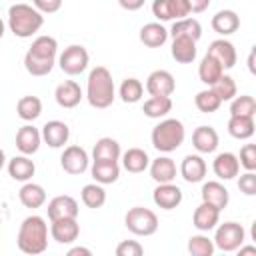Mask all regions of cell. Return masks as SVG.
Returning <instances> with one entry per match:
<instances>
[{
    "label": "cell",
    "mask_w": 256,
    "mask_h": 256,
    "mask_svg": "<svg viewBox=\"0 0 256 256\" xmlns=\"http://www.w3.org/2000/svg\"><path fill=\"white\" fill-rule=\"evenodd\" d=\"M168 40V30L160 22H148L140 28V42L148 48H160Z\"/></svg>",
    "instance_id": "28"
},
{
    "label": "cell",
    "mask_w": 256,
    "mask_h": 256,
    "mask_svg": "<svg viewBox=\"0 0 256 256\" xmlns=\"http://www.w3.org/2000/svg\"><path fill=\"white\" fill-rule=\"evenodd\" d=\"M170 54L176 62L180 64H190L196 60V40L192 38H186V36H176L172 38V48H170Z\"/></svg>",
    "instance_id": "26"
},
{
    "label": "cell",
    "mask_w": 256,
    "mask_h": 256,
    "mask_svg": "<svg viewBox=\"0 0 256 256\" xmlns=\"http://www.w3.org/2000/svg\"><path fill=\"white\" fill-rule=\"evenodd\" d=\"M184 138H186V130H184V124L178 118H164V120H160L152 128V134H150L152 146L158 152H164V154H170L176 148H180Z\"/></svg>",
    "instance_id": "4"
},
{
    "label": "cell",
    "mask_w": 256,
    "mask_h": 256,
    "mask_svg": "<svg viewBox=\"0 0 256 256\" xmlns=\"http://www.w3.org/2000/svg\"><path fill=\"white\" fill-rule=\"evenodd\" d=\"M238 162H240L242 168L254 172V170H256V144H244V146L240 148Z\"/></svg>",
    "instance_id": "45"
},
{
    "label": "cell",
    "mask_w": 256,
    "mask_h": 256,
    "mask_svg": "<svg viewBox=\"0 0 256 256\" xmlns=\"http://www.w3.org/2000/svg\"><path fill=\"white\" fill-rule=\"evenodd\" d=\"M124 226L136 236H152L158 230V216L144 206H134L124 216Z\"/></svg>",
    "instance_id": "5"
},
{
    "label": "cell",
    "mask_w": 256,
    "mask_h": 256,
    "mask_svg": "<svg viewBox=\"0 0 256 256\" xmlns=\"http://www.w3.org/2000/svg\"><path fill=\"white\" fill-rule=\"evenodd\" d=\"M80 198H82V204L88 206V208H102L106 204V190L102 184L98 182H92V184H86L80 192Z\"/></svg>",
    "instance_id": "38"
},
{
    "label": "cell",
    "mask_w": 256,
    "mask_h": 256,
    "mask_svg": "<svg viewBox=\"0 0 256 256\" xmlns=\"http://www.w3.org/2000/svg\"><path fill=\"white\" fill-rule=\"evenodd\" d=\"M206 54H210V56H212L224 70L234 68V66H236V60H238L234 44H232L230 40H226V38H218V40L210 42Z\"/></svg>",
    "instance_id": "13"
},
{
    "label": "cell",
    "mask_w": 256,
    "mask_h": 256,
    "mask_svg": "<svg viewBox=\"0 0 256 256\" xmlns=\"http://www.w3.org/2000/svg\"><path fill=\"white\" fill-rule=\"evenodd\" d=\"M218 144H220V136H218V132L212 126H198L192 132V146L200 154H212V152H216Z\"/></svg>",
    "instance_id": "20"
},
{
    "label": "cell",
    "mask_w": 256,
    "mask_h": 256,
    "mask_svg": "<svg viewBox=\"0 0 256 256\" xmlns=\"http://www.w3.org/2000/svg\"><path fill=\"white\" fill-rule=\"evenodd\" d=\"M50 236L58 244H72L80 236V224L76 218H58L50 220Z\"/></svg>",
    "instance_id": "10"
},
{
    "label": "cell",
    "mask_w": 256,
    "mask_h": 256,
    "mask_svg": "<svg viewBox=\"0 0 256 256\" xmlns=\"http://www.w3.org/2000/svg\"><path fill=\"white\" fill-rule=\"evenodd\" d=\"M212 30L220 36H230L240 28V16L234 10H218L212 16Z\"/></svg>",
    "instance_id": "25"
},
{
    "label": "cell",
    "mask_w": 256,
    "mask_h": 256,
    "mask_svg": "<svg viewBox=\"0 0 256 256\" xmlns=\"http://www.w3.org/2000/svg\"><path fill=\"white\" fill-rule=\"evenodd\" d=\"M34 172H36V166L26 154H20V156H14L12 160H8V174L12 180L28 182L34 176Z\"/></svg>",
    "instance_id": "29"
},
{
    "label": "cell",
    "mask_w": 256,
    "mask_h": 256,
    "mask_svg": "<svg viewBox=\"0 0 256 256\" xmlns=\"http://www.w3.org/2000/svg\"><path fill=\"white\" fill-rule=\"evenodd\" d=\"M4 32H6V24H4V20L0 18V40H2V36H4Z\"/></svg>",
    "instance_id": "55"
},
{
    "label": "cell",
    "mask_w": 256,
    "mask_h": 256,
    "mask_svg": "<svg viewBox=\"0 0 256 256\" xmlns=\"http://www.w3.org/2000/svg\"><path fill=\"white\" fill-rule=\"evenodd\" d=\"M54 98H56V104L60 108H76L82 100V88L74 80H64L62 84L56 86Z\"/></svg>",
    "instance_id": "19"
},
{
    "label": "cell",
    "mask_w": 256,
    "mask_h": 256,
    "mask_svg": "<svg viewBox=\"0 0 256 256\" xmlns=\"http://www.w3.org/2000/svg\"><path fill=\"white\" fill-rule=\"evenodd\" d=\"M176 90V80L168 70H154L146 78V92L150 96H172Z\"/></svg>",
    "instance_id": "11"
},
{
    "label": "cell",
    "mask_w": 256,
    "mask_h": 256,
    "mask_svg": "<svg viewBox=\"0 0 256 256\" xmlns=\"http://www.w3.org/2000/svg\"><path fill=\"white\" fill-rule=\"evenodd\" d=\"M54 64H56V60H42V58L30 56L28 52L24 54V68L32 76H48L52 72Z\"/></svg>",
    "instance_id": "43"
},
{
    "label": "cell",
    "mask_w": 256,
    "mask_h": 256,
    "mask_svg": "<svg viewBox=\"0 0 256 256\" xmlns=\"http://www.w3.org/2000/svg\"><path fill=\"white\" fill-rule=\"evenodd\" d=\"M152 200L162 210H174L182 204V190L172 182H164V184H158L154 188Z\"/></svg>",
    "instance_id": "12"
},
{
    "label": "cell",
    "mask_w": 256,
    "mask_h": 256,
    "mask_svg": "<svg viewBox=\"0 0 256 256\" xmlns=\"http://www.w3.org/2000/svg\"><path fill=\"white\" fill-rule=\"evenodd\" d=\"M238 188H240L242 194L254 196L256 194V174L250 172V170H246V174H242L240 180H238Z\"/></svg>",
    "instance_id": "47"
},
{
    "label": "cell",
    "mask_w": 256,
    "mask_h": 256,
    "mask_svg": "<svg viewBox=\"0 0 256 256\" xmlns=\"http://www.w3.org/2000/svg\"><path fill=\"white\" fill-rule=\"evenodd\" d=\"M208 172V166L204 162V158L200 154H188L184 156L182 164H180V176L188 182V184H196L202 182L204 176Z\"/></svg>",
    "instance_id": "17"
},
{
    "label": "cell",
    "mask_w": 256,
    "mask_h": 256,
    "mask_svg": "<svg viewBox=\"0 0 256 256\" xmlns=\"http://www.w3.org/2000/svg\"><path fill=\"white\" fill-rule=\"evenodd\" d=\"M16 114L24 122H32L42 114V100L38 96H22L16 102Z\"/></svg>",
    "instance_id": "37"
},
{
    "label": "cell",
    "mask_w": 256,
    "mask_h": 256,
    "mask_svg": "<svg viewBox=\"0 0 256 256\" xmlns=\"http://www.w3.org/2000/svg\"><path fill=\"white\" fill-rule=\"evenodd\" d=\"M48 218L50 220H58V218H78V202L68 196V194H60V196H54L50 202H48Z\"/></svg>",
    "instance_id": "14"
},
{
    "label": "cell",
    "mask_w": 256,
    "mask_h": 256,
    "mask_svg": "<svg viewBox=\"0 0 256 256\" xmlns=\"http://www.w3.org/2000/svg\"><path fill=\"white\" fill-rule=\"evenodd\" d=\"M218 222H220V210L214 208L212 204L202 202V204L194 210L192 224H194L196 230H200V232H210V230L216 228Z\"/></svg>",
    "instance_id": "23"
},
{
    "label": "cell",
    "mask_w": 256,
    "mask_h": 256,
    "mask_svg": "<svg viewBox=\"0 0 256 256\" xmlns=\"http://www.w3.org/2000/svg\"><path fill=\"white\" fill-rule=\"evenodd\" d=\"M194 104L200 112L204 114H212L216 112L220 106H222V100L216 96V92L212 88H206V90H200L196 96H194Z\"/></svg>",
    "instance_id": "40"
},
{
    "label": "cell",
    "mask_w": 256,
    "mask_h": 256,
    "mask_svg": "<svg viewBox=\"0 0 256 256\" xmlns=\"http://www.w3.org/2000/svg\"><path fill=\"white\" fill-rule=\"evenodd\" d=\"M222 74H224V68L210 54H204V58L200 60V66H198V78H200V82L206 84V86H212Z\"/></svg>",
    "instance_id": "36"
},
{
    "label": "cell",
    "mask_w": 256,
    "mask_h": 256,
    "mask_svg": "<svg viewBox=\"0 0 256 256\" xmlns=\"http://www.w3.org/2000/svg\"><path fill=\"white\" fill-rule=\"evenodd\" d=\"M200 194H202V202L212 204V206L218 208L220 212H222V210L228 206V202H230V194H228L226 186H224L222 182H218V180H208V182H204Z\"/></svg>",
    "instance_id": "18"
},
{
    "label": "cell",
    "mask_w": 256,
    "mask_h": 256,
    "mask_svg": "<svg viewBox=\"0 0 256 256\" xmlns=\"http://www.w3.org/2000/svg\"><path fill=\"white\" fill-rule=\"evenodd\" d=\"M246 240V230L242 224L238 222H224V224H216V234H214V246L222 252H236Z\"/></svg>",
    "instance_id": "6"
},
{
    "label": "cell",
    "mask_w": 256,
    "mask_h": 256,
    "mask_svg": "<svg viewBox=\"0 0 256 256\" xmlns=\"http://www.w3.org/2000/svg\"><path fill=\"white\" fill-rule=\"evenodd\" d=\"M68 256H92V250L84 246H74L68 250Z\"/></svg>",
    "instance_id": "51"
},
{
    "label": "cell",
    "mask_w": 256,
    "mask_h": 256,
    "mask_svg": "<svg viewBox=\"0 0 256 256\" xmlns=\"http://www.w3.org/2000/svg\"><path fill=\"white\" fill-rule=\"evenodd\" d=\"M144 2H146V0H118V4H120L124 10H128V12L140 10V8L144 6Z\"/></svg>",
    "instance_id": "50"
},
{
    "label": "cell",
    "mask_w": 256,
    "mask_h": 256,
    "mask_svg": "<svg viewBox=\"0 0 256 256\" xmlns=\"http://www.w3.org/2000/svg\"><path fill=\"white\" fill-rule=\"evenodd\" d=\"M208 88H212V90L216 92V96H218L222 102H230V100L238 94V86H236L234 78L228 76V74H222V76H220L212 86H208Z\"/></svg>",
    "instance_id": "41"
},
{
    "label": "cell",
    "mask_w": 256,
    "mask_h": 256,
    "mask_svg": "<svg viewBox=\"0 0 256 256\" xmlns=\"http://www.w3.org/2000/svg\"><path fill=\"white\" fill-rule=\"evenodd\" d=\"M90 174L94 178V182L98 184H114L120 178V164L118 160H94Z\"/></svg>",
    "instance_id": "21"
},
{
    "label": "cell",
    "mask_w": 256,
    "mask_h": 256,
    "mask_svg": "<svg viewBox=\"0 0 256 256\" xmlns=\"http://www.w3.org/2000/svg\"><path fill=\"white\" fill-rule=\"evenodd\" d=\"M18 248L24 254L36 256L42 254L48 248V224L42 216L32 214L26 216L18 228V236H16Z\"/></svg>",
    "instance_id": "1"
},
{
    "label": "cell",
    "mask_w": 256,
    "mask_h": 256,
    "mask_svg": "<svg viewBox=\"0 0 256 256\" xmlns=\"http://www.w3.org/2000/svg\"><path fill=\"white\" fill-rule=\"evenodd\" d=\"M28 54L42 58V60H56L58 58V42L54 36H46V34L36 36L32 40V46L28 48Z\"/></svg>",
    "instance_id": "27"
},
{
    "label": "cell",
    "mask_w": 256,
    "mask_h": 256,
    "mask_svg": "<svg viewBox=\"0 0 256 256\" xmlns=\"http://www.w3.org/2000/svg\"><path fill=\"white\" fill-rule=\"evenodd\" d=\"M88 164H90V158H88V152L82 148V146H66L62 156H60V166L66 174L70 176H80L88 170Z\"/></svg>",
    "instance_id": "8"
},
{
    "label": "cell",
    "mask_w": 256,
    "mask_h": 256,
    "mask_svg": "<svg viewBox=\"0 0 256 256\" xmlns=\"http://www.w3.org/2000/svg\"><path fill=\"white\" fill-rule=\"evenodd\" d=\"M118 96L122 98L124 104H136L144 96V86L138 78H126L118 88Z\"/></svg>",
    "instance_id": "39"
},
{
    "label": "cell",
    "mask_w": 256,
    "mask_h": 256,
    "mask_svg": "<svg viewBox=\"0 0 256 256\" xmlns=\"http://www.w3.org/2000/svg\"><path fill=\"white\" fill-rule=\"evenodd\" d=\"M150 164V158L146 154V150L142 148H128L124 154H122V166L124 170L132 172V174H140L148 168Z\"/></svg>",
    "instance_id": "34"
},
{
    "label": "cell",
    "mask_w": 256,
    "mask_h": 256,
    "mask_svg": "<svg viewBox=\"0 0 256 256\" xmlns=\"http://www.w3.org/2000/svg\"><path fill=\"white\" fill-rule=\"evenodd\" d=\"M142 112H144V116L154 118V120L166 118L172 112V98L170 96H150L144 102Z\"/></svg>",
    "instance_id": "33"
},
{
    "label": "cell",
    "mask_w": 256,
    "mask_h": 256,
    "mask_svg": "<svg viewBox=\"0 0 256 256\" xmlns=\"http://www.w3.org/2000/svg\"><path fill=\"white\" fill-rule=\"evenodd\" d=\"M256 114V100L250 94L234 96L230 100V116H254Z\"/></svg>",
    "instance_id": "42"
},
{
    "label": "cell",
    "mask_w": 256,
    "mask_h": 256,
    "mask_svg": "<svg viewBox=\"0 0 256 256\" xmlns=\"http://www.w3.org/2000/svg\"><path fill=\"white\" fill-rule=\"evenodd\" d=\"M32 6L42 14H54L62 8V0H32Z\"/></svg>",
    "instance_id": "48"
},
{
    "label": "cell",
    "mask_w": 256,
    "mask_h": 256,
    "mask_svg": "<svg viewBox=\"0 0 256 256\" xmlns=\"http://www.w3.org/2000/svg\"><path fill=\"white\" fill-rule=\"evenodd\" d=\"M152 14L158 22H170L180 20L190 14L186 0H154L152 2Z\"/></svg>",
    "instance_id": "9"
},
{
    "label": "cell",
    "mask_w": 256,
    "mask_h": 256,
    "mask_svg": "<svg viewBox=\"0 0 256 256\" xmlns=\"http://www.w3.org/2000/svg\"><path fill=\"white\" fill-rule=\"evenodd\" d=\"M144 254V246L136 240H122L116 246V256H142Z\"/></svg>",
    "instance_id": "46"
},
{
    "label": "cell",
    "mask_w": 256,
    "mask_h": 256,
    "mask_svg": "<svg viewBox=\"0 0 256 256\" xmlns=\"http://www.w3.org/2000/svg\"><path fill=\"white\" fill-rule=\"evenodd\" d=\"M18 198H20V202H22V206H26V208H40V206H44V202H46V190L40 186V184H36V182H24V186L20 188V192H18Z\"/></svg>",
    "instance_id": "30"
},
{
    "label": "cell",
    "mask_w": 256,
    "mask_h": 256,
    "mask_svg": "<svg viewBox=\"0 0 256 256\" xmlns=\"http://www.w3.org/2000/svg\"><path fill=\"white\" fill-rule=\"evenodd\" d=\"M42 144V134L38 128H34L32 124H24L22 128H18L16 132V148L20 150V154L32 156L38 152Z\"/></svg>",
    "instance_id": "16"
},
{
    "label": "cell",
    "mask_w": 256,
    "mask_h": 256,
    "mask_svg": "<svg viewBox=\"0 0 256 256\" xmlns=\"http://www.w3.org/2000/svg\"><path fill=\"white\" fill-rule=\"evenodd\" d=\"M248 68H250V72H254V50L248 56Z\"/></svg>",
    "instance_id": "53"
},
{
    "label": "cell",
    "mask_w": 256,
    "mask_h": 256,
    "mask_svg": "<svg viewBox=\"0 0 256 256\" xmlns=\"http://www.w3.org/2000/svg\"><path fill=\"white\" fill-rule=\"evenodd\" d=\"M42 142H46L50 148H62L70 138V128L62 120H50L40 130Z\"/></svg>",
    "instance_id": "15"
},
{
    "label": "cell",
    "mask_w": 256,
    "mask_h": 256,
    "mask_svg": "<svg viewBox=\"0 0 256 256\" xmlns=\"http://www.w3.org/2000/svg\"><path fill=\"white\" fill-rule=\"evenodd\" d=\"M168 36L176 38V36H186V38H192V40H200L202 38V26L196 18H180V20H174L172 28L168 30Z\"/></svg>",
    "instance_id": "31"
},
{
    "label": "cell",
    "mask_w": 256,
    "mask_h": 256,
    "mask_svg": "<svg viewBox=\"0 0 256 256\" xmlns=\"http://www.w3.org/2000/svg\"><path fill=\"white\" fill-rule=\"evenodd\" d=\"M238 254H240V256H244V254H256V246H244V244H242V246L238 248Z\"/></svg>",
    "instance_id": "52"
},
{
    "label": "cell",
    "mask_w": 256,
    "mask_h": 256,
    "mask_svg": "<svg viewBox=\"0 0 256 256\" xmlns=\"http://www.w3.org/2000/svg\"><path fill=\"white\" fill-rule=\"evenodd\" d=\"M120 156H122L120 144L110 136L96 140V144L92 148V160H118Z\"/></svg>",
    "instance_id": "35"
},
{
    "label": "cell",
    "mask_w": 256,
    "mask_h": 256,
    "mask_svg": "<svg viewBox=\"0 0 256 256\" xmlns=\"http://www.w3.org/2000/svg\"><path fill=\"white\" fill-rule=\"evenodd\" d=\"M116 98V88H114V80L112 74L106 66H96L90 70L88 74V82H86V100L92 108L104 110L108 106H112Z\"/></svg>",
    "instance_id": "2"
},
{
    "label": "cell",
    "mask_w": 256,
    "mask_h": 256,
    "mask_svg": "<svg viewBox=\"0 0 256 256\" xmlns=\"http://www.w3.org/2000/svg\"><path fill=\"white\" fill-rule=\"evenodd\" d=\"M148 168H150V176L156 184L172 182L176 178V162L170 156H158L156 160H152L148 164Z\"/></svg>",
    "instance_id": "24"
},
{
    "label": "cell",
    "mask_w": 256,
    "mask_h": 256,
    "mask_svg": "<svg viewBox=\"0 0 256 256\" xmlns=\"http://www.w3.org/2000/svg\"><path fill=\"white\" fill-rule=\"evenodd\" d=\"M254 130H256L254 116H230V120H228V134L236 140L252 138Z\"/></svg>",
    "instance_id": "32"
},
{
    "label": "cell",
    "mask_w": 256,
    "mask_h": 256,
    "mask_svg": "<svg viewBox=\"0 0 256 256\" xmlns=\"http://www.w3.org/2000/svg\"><path fill=\"white\" fill-rule=\"evenodd\" d=\"M214 250H216L214 242L204 234L190 236V240H188V252L192 256H212Z\"/></svg>",
    "instance_id": "44"
},
{
    "label": "cell",
    "mask_w": 256,
    "mask_h": 256,
    "mask_svg": "<svg viewBox=\"0 0 256 256\" xmlns=\"http://www.w3.org/2000/svg\"><path fill=\"white\" fill-rule=\"evenodd\" d=\"M90 62V54L82 44H70L68 48H64V52L56 58V64L60 66V70L68 76H78L88 68Z\"/></svg>",
    "instance_id": "7"
},
{
    "label": "cell",
    "mask_w": 256,
    "mask_h": 256,
    "mask_svg": "<svg viewBox=\"0 0 256 256\" xmlns=\"http://www.w3.org/2000/svg\"><path fill=\"white\" fill-rule=\"evenodd\" d=\"M212 170H214V174L220 180H232V178H236L238 172H240L238 156L232 154V152H220L214 158V162H212Z\"/></svg>",
    "instance_id": "22"
},
{
    "label": "cell",
    "mask_w": 256,
    "mask_h": 256,
    "mask_svg": "<svg viewBox=\"0 0 256 256\" xmlns=\"http://www.w3.org/2000/svg\"><path fill=\"white\" fill-rule=\"evenodd\" d=\"M4 164H6V154H4V150L0 148V170L4 168Z\"/></svg>",
    "instance_id": "54"
},
{
    "label": "cell",
    "mask_w": 256,
    "mask_h": 256,
    "mask_svg": "<svg viewBox=\"0 0 256 256\" xmlns=\"http://www.w3.org/2000/svg\"><path fill=\"white\" fill-rule=\"evenodd\" d=\"M186 4H188V10H190V14H200V12L208 10V6H210V0H186Z\"/></svg>",
    "instance_id": "49"
},
{
    "label": "cell",
    "mask_w": 256,
    "mask_h": 256,
    "mask_svg": "<svg viewBox=\"0 0 256 256\" xmlns=\"http://www.w3.org/2000/svg\"><path fill=\"white\" fill-rule=\"evenodd\" d=\"M44 26V14L34 6L16 2L8 8V28L16 38H32Z\"/></svg>",
    "instance_id": "3"
}]
</instances>
